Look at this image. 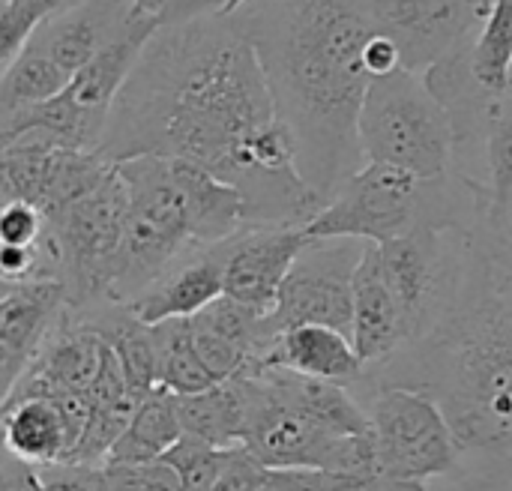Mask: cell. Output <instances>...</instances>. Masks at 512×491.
Returning a JSON list of instances; mask_svg holds the SVG:
<instances>
[{"label":"cell","mask_w":512,"mask_h":491,"mask_svg":"<svg viewBox=\"0 0 512 491\" xmlns=\"http://www.w3.org/2000/svg\"><path fill=\"white\" fill-rule=\"evenodd\" d=\"M99 153L177 156L246 198V228H306L324 198L303 180L261 57L228 18L159 24L120 87Z\"/></svg>","instance_id":"1"},{"label":"cell","mask_w":512,"mask_h":491,"mask_svg":"<svg viewBox=\"0 0 512 491\" xmlns=\"http://www.w3.org/2000/svg\"><path fill=\"white\" fill-rule=\"evenodd\" d=\"M489 198L492 189L459 231L450 288L432 327L357 378L414 387L441 405L459 462L429 491H512V246L486 213Z\"/></svg>","instance_id":"2"},{"label":"cell","mask_w":512,"mask_h":491,"mask_svg":"<svg viewBox=\"0 0 512 491\" xmlns=\"http://www.w3.org/2000/svg\"><path fill=\"white\" fill-rule=\"evenodd\" d=\"M234 18L294 135L297 168L327 204L366 165L357 120L372 81L363 66L375 33L372 0H249Z\"/></svg>","instance_id":"3"},{"label":"cell","mask_w":512,"mask_h":491,"mask_svg":"<svg viewBox=\"0 0 512 491\" xmlns=\"http://www.w3.org/2000/svg\"><path fill=\"white\" fill-rule=\"evenodd\" d=\"M129 192L126 231L114 261L108 303H129L147 291L186 252L198 249L171 156H132L114 162Z\"/></svg>","instance_id":"4"},{"label":"cell","mask_w":512,"mask_h":491,"mask_svg":"<svg viewBox=\"0 0 512 491\" xmlns=\"http://www.w3.org/2000/svg\"><path fill=\"white\" fill-rule=\"evenodd\" d=\"M357 135L363 162L393 165L420 180H438L456 171L450 114L417 72L396 69L369 81Z\"/></svg>","instance_id":"5"},{"label":"cell","mask_w":512,"mask_h":491,"mask_svg":"<svg viewBox=\"0 0 512 491\" xmlns=\"http://www.w3.org/2000/svg\"><path fill=\"white\" fill-rule=\"evenodd\" d=\"M351 393L363 402L375 465L381 477L393 483H435L453 474L459 462L456 435L441 405L414 387L399 384H351Z\"/></svg>","instance_id":"6"},{"label":"cell","mask_w":512,"mask_h":491,"mask_svg":"<svg viewBox=\"0 0 512 491\" xmlns=\"http://www.w3.org/2000/svg\"><path fill=\"white\" fill-rule=\"evenodd\" d=\"M126 210V183L117 168H111L96 189L48 219V234L66 273L63 288L72 309L108 300L114 261L126 231Z\"/></svg>","instance_id":"7"},{"label":"cell","mask_w":512,"mask_h":491,"mask_svg":"<svg viewBox=\"0 0 512 491\" xmlns=\"http://www.w3.org/2000/svg\"><path fill=\"white\" fill-rule=\"evenodd\" d=\"M366 240L354 237H324L309 240L294 258L267 324L273 336L300 324H324L351 336L354 315V273Z\"/></svg>","instance_id":"8"},{"label":"cell","mask_w":512,"mask_h":491,"mask_svg":"<svg viewBox=\"0 0 512 491\" xmlns=\"http://www.w3.org/2000/svg\"><path fill=\"white\" fill-rule=\"evenodd\" d=\"M492 0H372L375 30L399 48L402 69L423 75L480 30Z\"/></svg>","instance_id":"9"},{"label":"cell","mask_w":512,"mask_h":491,"mask_svg":"<svg viewBox=\"0 0 512 491\" xmlns=\"http://www.w3.org/2000/svg\"><path fill=\"white\" fill-rule=\"evenodd\" d=\"M306 243V231L294 225L240 228L234 237L219 243L222 294L267 315L276 303L282 279Z\"/></svg>","instance_id":"10"},{"label":"cell","mask_w":512,"mask_h":491,"mask_svg":"<svg viewBox=\"0 0 512 491\" xmlns=\"http://www.w3.org/2000/svg\"><path fill=\"white\" fill-rule=\"evenodd\" d=\"M90 414L87 396H24L0 408L3 450L33 468L63 465Z\"/></svg>","instance_id":"11"},{"label":"cell","mask_w":512,"mask_h":491,"mask_svg":"<svg viewBox=\"0 0 512 491\" xmlns=\"http://www.w3.org/2000/svg\"><path fill=\"white\" fill-rule=\"evenodd\" d=\"M108 342L93 321L57 318L42 348L24 369L9 399L24 396H87L93 387ZM6 399V402H9Z\"/></svg>","instance_id":"12"},{"label":"cell","mask_w":512,"mask_h":491,"mask_svg":"<svg viewBox=\"0 0 512 491\" xmlns=\"http://www.w3.org/2000/svg\"><path fill=\"white\" fill-rule=\"evenodd\" d=\"M351 342L363 363L372 369L393 357L411 342V327L405 309L384 273L378 243H366L357 273H354V315H351Z\"/></svg>","instance_id":"13"},{"label":"cell","mask_w":512,"mask_h":491,"mask_svg":"<svg viewBox=\"0 0 512 491\" xmlns=\"http://www.w3.org/2000/svg\"><path fill=\"white\" fill-rule=\"evenodd\" d=\"M222 297V255L216 246H198L186 252L171 270H165L147 291L123 303L141 324H159L168 318H192L204 306Z\"/></svg>","instance_id":"14"},{"label":"cell","mask_w":512,"mask_h":491,"mask_svg":"<svg viewBox=\"0 0 512 491\" xmlns=\"http://www.w3.org/2000/svg\"><path fill=\"white\" fill-rule=\"evenodd\" d=\"M120 0H69L33 33V45L45 51L69 78L123 27L126 12L117 9Z\"/></svg>","instance_id":"15"},{"label":"cell","mask_w":512,"mask_h":491,"mask_svg":"<svg viewBox=\"0 0 512 491\" xmlns=\"http://www.w3.org/2000/svg\"><path fill=\"white\" fill-rule=\"evenodd\" d=\"M258 363L279 366L303 378L333 381L342 387H351L363 375V363L354 351L351 336L324 324H300L282 330Z\"/></svg>","instance_id":"16"},{"label":"cell","mask_w":512,"mask_h":491,"mask_svg":"<svg viewBox=\"0 0 512 491\" xmlns=\"http://www.w3.org/2000/svg\"><path fill=\"white\" fill-rule=\"evenodd\" d=\"M63 306H69V300L60 279H33L15 285L0 297V342L30 366Z\"/></svg>","instance_id":"17"},{"label":"cell","mask_w":512,"mask_h":491,"mask_svg":"<svg viewBox=\"0 0 512 491\" xmlns=\"http://www.w3.org/2000/svg\"><path fill=\"white\" fill-rule=\"evenodd\" d=\"M177 417L183 435H192L222 450L243 444L249 423V393L243 375L219 381L204 393L177 396Z\"/></svg>","instance_id":"18"},{"label":"cell","mask_w":512,"mask_h":491,"mask_svg":"<svg viewBox=\"0 0 512 491\" xmlns=\"http://www.w3.org/2000/svg\"><path fill=\"white\" fill-rule=\"evenodd\" d=\"M180 438L183 426L177 417V396L159 387L138 402L129 426L111 447L108 462H153L162 459V453H168Z\"/></svg>","instance_id":"19"},{"label":"cell","mask_w":512,"mask_h":491,"mask_svg":"<svg viewBox=\"0 0 512 491\" xmlns=\"http://www.w3.org/2000/svg\"><path fill=\"white\" fill-rule=\"evenodd\" d=\"M150 327H153V342H156V369H159L162 390L174 396H192L219 384L213 372L204 366L192 342L189 318H168Z\"/></svg>","instance_id":"20"},{"label":"cell","mask_w":512,"mask_h":491,"mask_svg":"<svg viewBox=\"0 0 512 491\" xmlns=\"http://www.w3.org/2000/svg\"><path fill=\"white\" fill-rule=\"evenodd\" d=\"M468 63L483 90L495 96L512 90V0H492L468 45Z\"/></svg>","instance_id":"21"},{"label":"cell","mask_w":512,"mask_h":491,"mask_svg":"<svg viewBox=\"0 0 512 491\" xmlns=\"http://www.w3.org/2000/svg\"><path fill=\"white\" fill-rule=\"evenodd\" d=\"M72 78L33 42L0 72V117L57 96Z\"/></svg>","instance_id":"22"},{"label":"cell","mask_w":512,"mask_h":491,"mask_svg":"<svg viewBox=\"0 0 512 491\" xmlns=\"http://www.w3.org/2000/svg\"><path fill=\"white\" fill-rule=\"evenodd\" d=\"M255 491H390V480L372 471L267 468Z\"/></svg>","instance_id":"23"},{"label":"cell","mask_w":512,"mask_h":491,"mask_svg":"<svg viewBox=\"0 0 512 491\" xmlns=\"http://www.w3.org/2000/svg\"><path fill=\"white\" fill-rule=\"evenodd\" d=\"M486 183L495 198L512 189V90L501 93L489 105L486 138H483Z\"/></svg>","instance_id":"24"},{"label":"cell","mask_w":512,"mask_h":491,"mask_svg":"<svg viewBox=\"0 0 512 491\" xmlns=\"http://www.w3.org/2000/svg\"><path fill=\"white\" fill-rule=\"evenodd\" d=\"M69 0H3L0 3V72L27 48L45 18Z\"/></svg>","instance_id":"25"},{"label":"cell","mask_w":512,"mask_h":491,"mask_svg":"<svg viewBox=\"0 0 512 491\" xmlns=\"http://www.w3.org/2000/svg\"><path fill=\"white\" fill-rule=\"evenodd\" d=\"M225 450L207 441H198L192 435H183L168 453H162V462H168L177 471L183 491H207L222 468Z\"/></svg>","instance_id":"26"},{"label":"cell","mask_w":512,"mask_h":491,"mask_svg":"<svg viewBox=\"0 0 512 491\" xmlns=\"http://www.w3.org/2000/svg\"><path fill=\"white\" fill-rule=\"evenodd\" d=\"M102 491H183L177 471L162 462H105L99 465Z\"/></svg>","instance_id":"27"},{"label":"cell","mask_w":512,"mask_h":491,"mask_svg":"<svg viewBox=\"0 0 512 491\" xmlns=\"http://www.w3.org/2000/svg\"><path fill=\"white\" fill-rule=\"evenodd\" d=\"M48 234V219L30 201H12L0 210V243L36 246Z\"/></svg>","instance_id":"28"},{"label":"cell","mask_w":512,"mask_h":491,"mask_svg":"<svg viewBox=\"0 0 512 491\" xmlns=\"http://www.w3.org/2000/svg\"><path fill=\"white\" fill-rule=\"evenodd\" d=\"M264 471H267V465H261L243 444L228 447L222 468H219L213 486L207 491H255Z\"/></svg>","instance_id":"29"},{"label":"cell","mask_w":512,"mask_h":491,"mask_svg":"<svg viewBox=\"0 0 512 491\" xmlns=\"http://www.w3.org/2000/svg\"><path fill=\"white\" fill-rule=\"evenodd\" d=\"M249 0H168L159 12V24H183L195 18H228L237 15Z\"/></svg>","instance_id":"30"},{"label":"cell","mask_w":512,"mask_h":491,"mask_svg":"<svg viewBox=\"0 0 512 491\" xmlns=\"http://www.w3.org/2000/svg\"><path fill=\"white\" fill-rule=\"evenodd\" d=\"M39 477H42V491H102L99 465H75V462L48 465L39 468Z\"/></svg>","instance_id":"31"},{"label":"cell","mask_w":512,"mask_h":491,"mask_svg":"<svg viewBox=\"0 0 512 491\" xmlns=\"http://www.w3.org/2000/svg\"><path fill=\"white\" fill-rule=\"evenodd\" d=\"M39 264H42V243H36V246L0 243V282L21 285V282H33V279H48L39 273Z\"/></svg>","instance_id":"32"},{"label":"cell","mask_w":512,"mask_h":491,"mask_svg":"<svg viewBox=\"0 0 512 491\" xmlns=\"http://www.w3.org/2000/svg\"><path fill=\"white\" fill-rule=\"evenodd\" d=\"M363 66L369 72V78H378V75H390L396 69H402V57H399V48L390 36H384L381 30H375L363 48Z\"/></svg>","instance_id":"33"},{"label":"cell","mask_w":512,"mask_h":491,"mask_svg":"<svg viewBox=\"0 0 512 491\" xmlns=\"http://www.w3.org/2000/svg\"><path fill=\"white\" fill-rule=\"evenodd\" d=\"M0 491H42L39 468L3 453L0 456Z\"/></svg>","instance_id":"34"},{"label":"cell","mask_w":512,"mask_h":491,"mask_svg":"<svg viewBox=\"0 0 512 491\" xmlns=\"http://www.w3.org/2000/svg\"><path fill=\"white\" fill-rule=\"evenodd\" d=\"M24 369H27V360L18 357L15 351H9V348L0 342V408H3L6 399L12 396V390H15V384L21 381Z\"/></svg>","instance_id":"35"},{"label":"cell","mask_w":512,"mask_h":491,"mask_svg":"<svg viewBox=\"0 0 512 491\" xmlns=\"http://www.w3.org/2000/svg\"><path fill=\"white\" fill-rule=\"evenodd\" d=\"M486 213H489L492 225L498 228V234L512 246V189L507 195H501V198L492 195L489 204H486Z\"/></svg>","instance_id":"36"},{"label":"cell","mask_w":512,"mask_h":491,"mask_svg":"<svg viewBox=\"0 0 512 491\" xmlns=\"http://www.w3.org/2000/svg\"><path fill=\"white\" fill-rule=\"evenodd\" d=\"M165 3H168V0H132L129 9L138 12V15H141V12H144V15H159V12L165 9Z\"/></svg>","instance_id":"37"},{"label":"cell","mask_w":512,"mask_h":491,"mask_svg":"<svg viewBox=\"0 0 512 491\" xmlns=\"http://www.w3.org/2000/svg\"><path fill=\"white\" fill-rule=\"evenodd\" d=\"M12 201H18V195H15V189H12V183H9V177H6V171L0 165V210L6 204H12Z\"/></svg>","instance_id":"38"},{"label":"cell","mask_w":512,"mask_h":491,"mask_svg":"<svg viewBox=\"0 0 512 491\" xmlns=\"http://www.w3.org/2000/svg\"><path fill=\"white\" fill-rule=\"evenodd\" d=\"M6 450H3V423H0V456H3Z\"/></svg>","instance_id":"39"},{"label":"cell","mask_w":512,"mask_h":491,"mask_svg":"<svg viewBox=\"0 0 512 491\" xmlns=\"http://www.w3.org/2000/svg\"><path fill=\"white\" fill-rule=\"evenodd\" d=\"M0 3H3V0H0Z\"/></svg>","instance_id":"40"}]
</instances>
